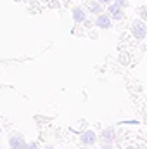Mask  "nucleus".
Listing matches in <instances>:
<instances>
[{
  "label": "nucleus",
  "instance_id": "14",
  "mask_svg": "<svg viewBox=\"0 0 147 149\" xmlns=\"http://www.w3.org/2000/svg\"><path fill=\"white\" fill-rule=\"evenodd\" d=\"M80 149H90V146H85V144H81V148Z\"/></svg>",
  "mask_w": 147,
  "mask_h": 149
},
{
  "label": "nucleus",
  "instance_id": "4",
  "mask_svg": "<svg viewBox=\"0 0 147 149\" xmlns=\"http://www.w3.org/2000/svg\"><path fill=\"white\" fill-rule=\"evenodd\" d=\"M107 12L112 16V19L119 21V19H125V12H123V7L118 3V2H112L111 5H107Z\"/></svg>",
  "mask_w": 147,
  "mask_h": 149
},
{
  "label": "nucleus",
  "instance_id": "6",
  "mask_svg": "<svg viewBox=\"0 0 147 149\" xmlns=\"http://www.w3.org/2000/svg\"><path fill=\"white\" fill-rule=\"evenodd\" d=\"M116 139V128L114 127H106L102 132H101V141L106 142V144H112Z\"/></svg>",
  "mask_w": 147,
  "mask_h": 149
},
{
  "label": "nucleus",
  "instance_id": "8",
  "mask_svg": "<svg viewBox=\"0 0 147 149\" xmlns=\"http://www.w3.org/2000/svg\"><path fill=\"white\" fill-rule=\"evenodd\" d=\"M71 14H73L74 23H83V21L87 19V12H85V10H83V7H80V5H76V7H73Z\"/></svg>",
  "mask_w": 147,
  "mask_h": 149
},
{
  "label": "nucleus",
  "instance_id": "9",
  "mask_svg": "<svg viewBox=\"0 0 147 149\" xmlns=\"http://www.w3.org/2000/svg\"><path fill=\"white\" fill-rule=\"evenodd\" d=\"M139 16H140V19L147 21V7H140L139 9Z\"/></svg>",
  "mask_w": 147,
  "mask_h": 149
},
{
  "label": "nucleus",
  "instance_id": "12",
  "mask_svg": "<svg viewBox=\"0 0 147 149\" xmlns=\"http://www.w3.org/2000/svg\"><path fill=\"white\" fill-rule=\"evenodd\" d=\"M101 149H114V148H112V144H106V142H102Z\"/></svg>",
  "mask_w": 147,
  "mask_h": 149
},
{
  "label": "nucleus",
  "instance_id": "1",
  "mask_svg": "<svg viewBox=\"0 0 147 149\" xmlns=\"http://www.w3.org/2000/svg\"><path fill=\"white\" fill-rule=\"evenodd\" d=\"M132 35L135 40H144L147 37V26L144 21H140V19H137V21H133L132 23Z\"/></svg>",
  "mask_w": 147,
  "mask_h": 149
},
{
  "label": "nucleus",
  "instance_id": "11",
  "mask_svg": "<svg viewBox=\"0 0 147 149\" xmlns=\"http://www.w3.org/2000/svg\"><path fill=\"white\" fill-rule=\"evenodd\" d=\"M114 2H118V3H119V5H121L123 9H125V7L128 5V2H126V0H114Z\"/></svg>",
  "mask_w": 147,
  "mask_h": 149
},
{
  "label": "nucleus",
  "instance_id": "2",
  "mask_svg": "<svg viewBox=\"0 0 147 149\" xmlns=\"http://www.w3.org/2000/svg\"><path fill=\"white\" fill-rule=\"evenodd\" d=\"M95 26L101 28V30H109L111 26H112V16H111L109 12H107V14H106V12L99 14L97 19H95Z\"/></svg>",
  "mask_w": 147,
  "mask_h": 149
},
{
  "label": "nucleus",
  "instance_id": "5",
  "mask_svg": "<svg viewBox=\"0 0 147 149\" xmlns=\"http://www.w3.org/2000/svg\"><path fill=\"white\" fill-rule=\"evenodd\" d=\"M80 142L85 144V146H94L97 142V134L94 130H85L81 135H80Z\"/></svg>",
  "mask_w": 147,
  "mask_h": 149
},
{
  "label": "nucleus",
  "instance_id": "13",
  "mask_svg": "<svg viewBox=\"0 0 147 149\" xmlns=\"http://www.w3.org/2000/svg\"><path fill=\"white\" fill-rule=\"evenodd\" d=\"M99 2H101V3H104V5H111L114 0H99Z\"/></svg>",
  "mask_w": 147,
  "mask_h": 149
},
{
  "label": "nucleus",
  "instance_id": "7",
  "mask_svg": "<svg viewBox=\"0 0 147 149\" xmlns=\"http://www.w3.org/2000/svg\"><path fill=\"white\" fill-rule=\"evenodd\" d=\"M87 9H88L92 14L99 16V14H102V12H104V3H101L99 0H90V2L87 3Z\"/></svg>",
  "mask_w": 147,
  "mask_h": 149
},
{
  "label": "nucleus",
  "instance_id": "10",
  "mask_svg": "<svg viewBox=\"0 0 147 149\" xmlns=\"http://www.w3.org/2000/svg\"><path fill=\"white\" fill-rule=\"evenodd\" d=\"M26 149H40V146H38V142H30Z\"/></svg>",
  "mask_w": 147,
  "mask_h": 149
},
{
  "label": "nucleus",
  "instance_id": "16",
  "mask_svg": "<svg viewBox=\"0 0 147 149\" xmlns=\"http://www.w3.org/2000/svg\"><path fill=\"white\" fill-rule=\"evenodd\" d=\"M99 149H101V148H99Z\"/></svg>",
  "mask_w": 147,
  "mask_h": 149
},
{
  "label": "nucleus",
  "instance_id": "3",
  "mask_svg": "<svg viewBox=\"0 0 147 149\" xmlns=\"http://www.w3.org/2000/svg\"><path fill=\"white\" fill-rule=\"evenodd\" d=\"M9 148L10 149H26L28 142L24 141L23 135H10L9 137Z\"/></svg>",
  "mask_w": 147,
  "mask_h": 149
},
{
  "label": "nucleus",
  "instance_id": "15",
  "mask_svg": "<svg viewBox=\"0 0 147 149\" xmlns=\"http://www.w3.org/2000/svg\"><path fill=\"white\" fill-rule=\"evenodd\" d=\"M43 149H55V148H54V146H45Z\"/></svg>",
  "mask_w": 147,
  "mask_h": 149
}]
</instances>
